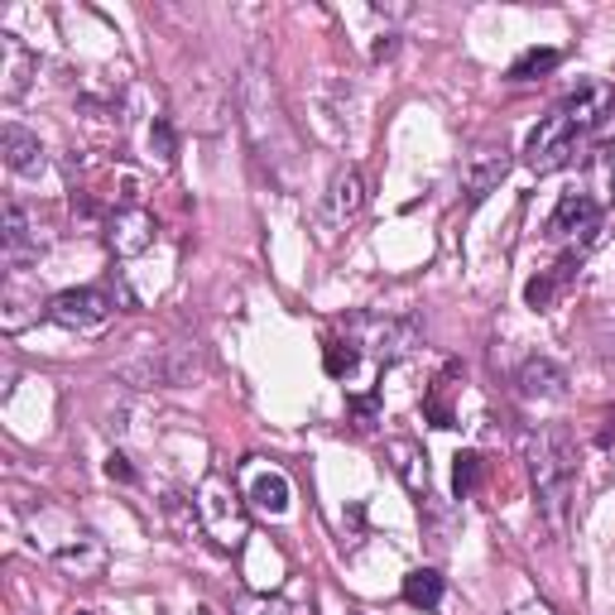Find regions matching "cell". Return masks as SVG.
Returning <instances> with one entry per match:
<instances>
[{
    "mask_svg": "<svg viewBox=\"0 0 615 615\" xmlns=\"http://www.w3.org/2000/svg\"><path fill=\"white\" fill-rule=\"evenodd\" d=\"M236 101H241V121H245V135H251L260 164H265L280 183H294L299 135H294V125H289V115L280 107V92H274V82L265 78V68H245V78L236 87Z\"/></svg>",
    "mask_w": 615,
    "mask_h": 615,
    "instance_id": "6da1fadb",
    "label": "cell"
},
{
    "mask_svg": "<svg viewBox=\"0 0 615 615\" xmlns=\"http://www.w3.org/2000/svg\"><path fill=\"white\" fill-rule=\"evenodd\" d=\"M231 615H313V606L294 596H236Z\"/></svg>",
    "mask_w": 615,
    "mask_h": 615,
    "instance_id": "7402d4cb",
    "label": "cell"
},
{
    "mask_svg": "<svg viewBox=\"0 0 615 615\" xmlns=\"http://www.w3.org/2000/svg\"><path fill=\"white\" fill-rule=\"evenodd\" d=\"M510 615H558V611H553L548 602H524L520 611H510Z\"/></svg>",
    "mask_w": 615,
    "mask_h": 615,
    "instance_id": "4316f807",
    "label": "cell"
},
{
    "mask_svg": "<svg viewBox=\"0 0 615 615\" xmlns=\"http://www.w3.org/2000/svg\"><path fill=\"white\" fill-rule=\"evenodd\" d=\"M596 443H602V447H615V409H611V414H606V429H602V433H596Z\"/></svg>",
    "mask_w": 615,
    "mask_h": 615,
    "instance_id": "83f0119b",
    "label": "cell"
},
{
    "mask_svg": "<svg viewBox=\"0 0 615 615\" xmlns=\"http://www.w3.org/2000/svg\"><path fill=\"white\" fill-rule=\"evenodd\" d=\"M0 154H6V164L14 173H39L43 169V144H39V135H29V130L14 125V121L0 130Z\"/></svg>",
    "mask_w": 615,
    "mask_h": 615,
    "instance_id": "d6986e66",
    "label": "cell"
},
{
    "mask_svg": "<svg viewBox=\"0 0 615 615\" xmlns=\"http://www.w3.org/2000/svg\"><path fill=\"white\" fill-rule=\"evenodd\" d=\"M111 308L115 303L101 289H63V294L49 299V317L68 332H97L111 317Z\"/></svg>",
    "mask_w": 615,
    "mask_h": 615,
    "instance_id": "30bf717a",
    "label": "cell"
},
{
    "mask_svg": "<svg viewBox=\"0 0 615 615\" xmlns=\"http://www.w3.org/2000/svg\"><path fill=\"white\" fill-rule=\"evenodd\" d=\"M563 63V53L558 49H530V53H520L515 63H510V82H530V78H548L553 68Z\"/></svg>",
    "mask_w": 615,
    "mask_h": 615,
    "instance_id": "603a6c76",
    "label": "cell"
},
{
    "mask_svg": "<svg viewBox=\"0 0 615 615\" xmlns=\"http://www.w3.org/2000/svg\"><path fill=\"white\" fill-rule=\"evenodd\" d=\"M154 231H159V222L144 208H115L107 216V245H111V255H121V260H135L150 251Z\"/></svg>",
    "mask_w": 615,
    "mask_h": 615,
    "instance_id": "8fae6325",
    "label": "cell"
},
{
    "mask_svg": "<svg viewBox=\"0 0 615 615\" xmlns=\"http://www.w3.org/2000/svg\"><path fill=\"white\" fill-rule=\"evenodd\" d=\"M107 476H111V481H125V486L135 481V472H130V462L121 457V452H111V457H107Z\"/></svg>",
    "mask_w": 615,
    "mask_h": 615,
    "instance_id": "484cf974",
    "label": "cell"
},
{
    "mask_svg": "<svg viewBox=\"0 0 615 615\" xmlns=\"http://www.w3.org/2000/svg\"><path fill=\"white\" fill-rule=\"evenodd\" d=\"M29 544H34V553H43L58 573H68L72 582H97L107 573V548H101V538L87 530L82 520L63 515V510H39V515L29 520Z\"/></svg>",
    "mask_w": 615,
    "mask_h": 615,
    "instance_id": "3957f363",
    "label": "cell"
},
{
    "mask_svg": "<svg viewBox=\"0 0 615 615\" xmlns=\"http://www.w3.org/2000/svg\"><path fill=\"white\" fill-rule=\"evenodd\" d=\"M361 208H365V179H361V169L346 164L327 179V193L317 202V226L332 236V231H342Z\"/></svg>",
    "mask_w": 615,
    "mask_h": 615,
    "instance_id": "9c48e42d",
    "label": "cell"
},
{
    "mask_svg": "<svg viewBox=\"0 0 615 615\" xmlns=\"http://www.w3.org/2000/svg\"><path fill=\"white\" fill-rule=\"evenodd\" d=\"M0 255H6L10 274L29 265V260H39V231L20 202H6V212H0Z\"/></svg>",
    "mask_w": 615,
    "mask_h": 615,
    "instance_id": "7c38bea8",
    "label": "cell"
},
{
    "mask_svg": "<svg viewBox=\"0 0 615 615\" xmlns=\"http://www.w3.org/2000/svg\"><path fill=\"white\" fill-rule=\"evenodd\" d=\"M524 462L538 495V510L553 530H567V510H573V481H577V447L567 429H534L524 437Z\"/></svg>",
    "mask_w": 615,
    "mask_h": 615,
    "instance_id": "7a4b0ae2",
    "label": "cell"
},
{
    "mask_svg": "<svg viewBox=\"0 0 615 615\" xmlns=\"http://www.w3.org/2000/svg\"><path fill=\"white\" fill-rule=\"evenodd\" d=\"M251 505L265 510V515H284L289 501H294V486H289V476L280 466H251Z\"/></svg>",
    "mask_w": 615,
    "mask_h": 615,
    "instance_id": "ac0fdd59",
    "label": "cell"
},
{
    "mask_svg": "<svg viewBox=\"0 0 615 615\" xmlns=\"http://www.w3.org/2000/svg\"><path fill=\"white\" fill-rule=\"evenodd\" d=\"M351 615H361V611H351Z\"/></svg>",
    "mask_w": 615,
    "mask_h": 615,
    "instance_id": "f546056e",
    "label": "cell"
},
{
    "mask_svg": "<svg viewBox=\"0 0 615 615\" xmlns=\"http://www.w3.org/2000/svg\"><path fill=\"white\" fill-rule=\"evenodd\" d=\"M573 150H577V130L567 125L563 111H553V115L538 121L530 144H524V159H530L534 173H553V169H563L567 159H573Z\"/></svg>",
    "mask_w": 615,
    "mask_h": 615,
    "instance_id": "ba28073f",
    "label": "cell"
},
{
    "mask_svg": "<svg viewBox=\"0 0 615 615\" xmlns=\"http://www.w3.org/2000/svg\"><path fill=\"white\" fill-rule=\"evenodd\" d=\"M121 375L135 380V385H144V390L188 385V380L198 375V346L193 351H188V346H159V351H150V356H140V361H125Z\"/></svg>",
    "mask_w": 615,
    "mask_h": 615,
    "instance_id": "8992f818",
    "label": "cell"
},
{
    "mask_svg": "<svg viewBox=\"0 0 615 615\" xmlns=\"http://www.w3.org/2000/svg\"><path fill=\"white\" fill-rule=\"evenodd\" d=\"M78 615H92V611H78Z\"/></svg>",
    "mask_w": 615,
    "mask_h": 615,
    "instance_id": "f1b7e54d",
    "label": "cell"
},
{
    "mask_svg": "<svg viewBox=\"0 0 615 615\" xmlns=\"http://www.w3.org/2000/svg\"><path fill=\"white\" fill-rule=\"evenodd\" d=\"M404 602L419 606V611H433L443 602V573H433V567H414V573L404 577Z\"/></svg>",
    "mask_w": 615,
    "mask_h": 615,
    "instance_id": "44dd1931",
    "label": "cell"
},
{
    "mask_svg": "<svg viewBox=\"0 0 615 615\" xmlns=\"http://www.w3.org/2000/svg\"><path fill=\"white\" fill-rule=\"evenodd\" d=\"M596 231H602V202H596L592 193H577V188L563 193L558 208H553V216H548V236L567 241L573 255H582L596 241Z\"/></svg>",
    "mask_w": 615,
    "mask_h": 615,
    "instance_id": "52a82bcc",
    "label": "cell"
},
{
    "mask_svg": "<svg viewBox=\"0 0 615 615\" xmlns=\"http://www.w3.org/2000/svg\"><path fill=\"white\" fill-rule=\"evenodd\" d=\"M476 481H481V457L476 452H457V462H452V491H457V501L476 491Z\"/></svg>",
    "mask_w": 615,
    "mask_h": 615,
    "instance_id": "cb8c5ba5",
    "label": "cell"
},
{
    "mask_svg": "<svg viewBox=\"0 0 615 615\" xmlns=\"http://www.w3.org/2000/svg\"><path fill=\"white\" fill-rule=\"evenodd\" d=\"M611 107H615V87L611 82H582L558 111L567 115V125H573L577 135H587V130H596L606 121Z\"/></svg>",
    "mask_w": 615,
    "mask_h": 615,
    "instance_id": "4fadbf2b",
    "label": "cell"
},
{
    "mask_svg": "<svg viewBox=\"0 0 615 615\" xmlns=\"http://www.w3.org/2000/svg\"><path fill=\"white\" fill-rule=\"evenodd\" d=\"M351 365H356V346L351 342H327V375H351Z\"/></svg>",
    "mask_w": 615,
    "mask_h": 615,
    "instance_id": "d4e9b609",
    "label": "cell"
},
{
    "mask_svg": "<svg viewBox=\"0 0 615 615\" xmlns=\"http://www.w3.org/2000/svg\"><path fill=\"white\" fill-rule=\"evenodd\" d=\"M346 342L390 365V361L414 356L423 342V327L414 317H394V313H356V317H346Z\"/></svg>",
    "mask_w": 615,
    "mask_h": 615,
    "instance_id": "5b68a950",
    "label": "cell"
},
{
    "mask_svg": "<svg viewBox=\"0 0 615 615\" xmlns=\"http://www.w3.org/2000/svg\"><path fill=\"white\" fill-rule=\"evenodd\" d=\"M515 385H520L524 400H563V394H567V371L553 356H530L520 365Z\"/></svg>",
    "mask_w": 615,
    "mask_h": 615,
    "instance_id": "2e32d148",
    "label": "cell"
},
{
    "mask_svg": "<svg viewBox=\"0 0 615 615\" xmlns=\"http://www.w3.org/2000/svg\"><path fill=\"white\" fill-rule=\"evenodd\" d=\"M505 173H510V154L505 150H476L462 164V193H466V202H486L495 188H501Z\"/></svg>",
    "mask_w": 615,
    "mask_h": 615,
    "instance_id": "9a60e30c",
    "label": "cell"
},
{
    "mask_svg": "<svg viewBox=\"0 0 615 615\" xmlns=\"http://www.w3.org/2000/svg\"><path fill=\"white\" fill-rule=\"evenodd\" d=\"M193 505H198L202 534H208L222 553H236L245 538H251V515H245V501H241V491L231 486L226 472L202 476V486L193 491Z\"/></svg>",
    "mask_w": 615,
    "mask_h": 615,
    "instance_id": "277c9868",
    "label": "cell"
},
{
    "mask_svg": "<svg viewBox=\"0 0 615 615\" xmlns=\"http://www.w3.org/2000/svg\"><path fill=\"white\" fill-rule=\"evenodd\" d=\"M34 72H39V58L24 49V39L0 34V97L20 101L29 92V82H34Z\"/></svg>",
    "mask_w": 615,
    "mask_h": 615,
    "instance_id": "5bb4252c",
    "label": "cell"
},
{
    "mask_svg": "<svg viewBox=\"0 0 615 615\" xmlns=\"http://www.w3.org/2000/svg\"><path fill=\"white\" fill-rule=\"evenodd\" d=\"M577 260H582V255H567L563 265H553V270H544V274H534V280L524 284V303H530L534 313H544V308H553V299H558V289H563L567 280H573Z\"/></svg>",
    "mask_w": 615,
    "mask_h": 615,
    "instance_id": "ffe728a7",
    "label": "cell"
},
{
    "mask_svg": "<svg viewBox=\"0 0 615 615\" xmlns=\"http://www.w3.org/2000/svg\"><path fill=\"white\" fill-rule=\"evenodd\" d=\"M385 457H390V466H394V476L409 486V495H423L429 501V457H423V447L419 443H409V437H394V443L385 447Z\"/></svg>",
    "mask_w": 615,
    "mask_h": 615,
    "instance_id": "e0dca14e",
    "label": "cell"
}]
</instances>
